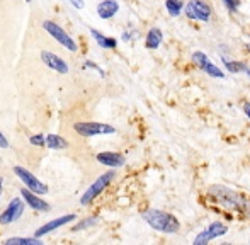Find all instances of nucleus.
Returning a JSON list of instances; mask_svg holds the SVG:
<instances>
[{"instance_id":"6e6552de","label":"nucleus","mask_w":250,"mask_h":245,"mask_svg":"<svg viewBox=\"0 0 250 245\" xmlns=\"http://www.w3.org/2000/svg\"><path fill=\"white\" fill-rule=\"evenodd\" d=\"M228 232V226L221 222H213L208 228H204L203 232L199 233L194 239V245H204L208 242H211L213 239H218V237H223L225 233Z\"/></svg>"},{"instance_id":"5701e85b","label":"nucleus","mask_w":250,"mask_h":245,"mask_svg":"<svg viewBox=\"0 0 250 245\" xmlns=\"http://www.w3.org/2000/svg\"><path fill=\"white\" fill-rule=\"evenodd\" d=\"M29 142H31V145H34V146H46V136L44 135H33L29 138Z\"/></svg>"},{"instance_id":"f3484780","label":"nucleus","mask_w":250,"mask_h":245,"mask_svg":"<svg viewBox=\"0 0 250 245\" xmlns=\"http://www.w3.org/2000/svg\"><path fill=\"white\" fill-rule=\"evenodd\" d=\"M164 41V34H162V31L158 29V27H151L148 31V34H146V48H150V50H157L158 46H160V43Z\"/></svg>"},{"instance_id":"cd10ccee","label":"nucleus","mask_w":250,"mask_h":245,"mask_svg":"<svg viewBox=\"0 0 250 245\" xmlns=\"http://www.w3.org/2000/svg\"><path fill=\"white\" fill-rule=\"evenodd\" d=\"M244 113L247 114V118H249V120H250V102L244 104Z\"/></svg>"},{"instance_id":"393cba45","label":"nucleus","mask_w":250,"mask_h":245,"mask_svg":"<svg viewBox=\"0 0 250 245\" xmlns=\"http://www.w3.org/2000/svg\"><path fill=\"white\" fill-rule=\"evenodd\" d=\"M83 66H85V68H92V70H96V72H99V75H101V77H104V75H105L104 70H102L99 65L92 63V61H85V63H83Z\"/></svg>"},{"instance_id":"c756f323","label":"nucleus","mask_w":250,"mask_h":245,"mask_svg":"<svg viewBox=\"0 0 250 245\" xmlns=\"http://www.w3.org/2000/svg\"><path fill=\"white\" fill-rule=\"evenodd\" d=\"M245 73H247V75L250 77V68H249V66H247V70H245Z\"/></svg>"},{"instance_id":"dca6fc26","label":"nucleus","mask_w":250,"mask_h":245,"mask_svg":"<svg viewBox=\"0 0 250 245\" xmlns=\"http://www.w3.org/2000/svg\"><path fill=\"white\" fill-rule=\"evenodd\" d=\"M90 34H92V38L97 41V44H99L101 48H105V50H112V48L118 46V40H114V38H109V36H104V34H101L99 31L90 29Z\"/></svg>"},{"instance_id":"f8f14e48","label":"nucleus","mask_w":250,"mask_h":245,"mask_svg":"<svg viewBox=\"0 0 250 245\" xmlns=\"http://www.w3.org/2000/svg\"><path fill=\"white\" fill-rule=\"evenodd\" d=\"M21 196H22V199L26 201V204H29L33 209H36V211H48L50 209V204H48L46 201H43V199L40 198V194H36V192H33L31 189H21Z\"/></svg>"},{"instance_id":"6ab92c4d","label":"nucleus","mask_w":250,"mask_h":245,"mask_svg":"<svg viewBox=\"0 0 250 245\" xmlns=\"http://www.w3.org/2000/svg\"><path fill=\"white\" fill-rule=\"evenodd\" d=\"M7 245H41L40 237H33V239H27V237H14V239H7Z\"/></svg>"},{"instance_id":"4be33fe9","label":"nucleus","mask_w":250,"mask_h":245,"mask_svg":"<svg viewBox=\"0 0 250 245\" xmlns=\"http://www.w3.org/2000/svg\"><path fill=\"white\" fill-rule=\"evenodd\" d=\"M225 63V66L228 68V72H231V73H240V72H245L247 70V65L245 63H242V61H230V60H227V58H221Z\"/></svg>"},{"instance_id":"a211bd4d","label":"nucleus","mask_w":250,"mask_h":245,"mask_svg":"<svg viewBox=\"0 0 250 245\" xmlns=\"http://www.w3.org/2000/svg\"><path fill=\"white\" fill-rule=\"evenodd\" d=\"M46 146L51 150H63L68 146V142L58 135H46Z\"/></svg>"},{"instance_id":"7c9ffc66","label":"nucleus","mask_w":250,"mask_h":245,"mask_svg":"<svg viewBox=\"0 0 250 245\" xmlns=\"http://www.w3.org/2000/svg\"><path fill=\"white\" fill-rule=\"evenodd\" d=\"M27 2H31V0H27Z\"/></svg>"},{"instance_id":"b1692460","label":"nucleus","mask_w":250,"mask_h":245,"mask_svg":"<svg viewBox=\"0 0 250 245\" xmlns=\"http://www.w3.org/2000/svg\"><path fill=\"white\" fill-rule=\"evenodd\" d=\"M223 3L228 7V10H231V12H237L238 5H240V0H223Z\"/></svg>"},{"instance_id":"a878e982","label":"nucleus","mask_w":250,"mask_h":245,"mask_svg":"<svg viewBox=\"0 0 250 245\" xmlns=\"http://www.w3.org/2000/svg\"><path fill=\"white\" fill-rule=\"evenodd\" d=\"M0 148H9V142H7V138L3 136L2 131H0Z\"/></svg>"},{"instance_id":"2eb2a0df","label":"nucleus","mask_w":250,"mask_h":245,"mask_svg":"<svg viewBox=\"0 0 250 245\" xmlns=\"http://www.w3.org/2000/svg\"><path fill=\"white\" fill-rule=\"evenodd\" d=\"M119 10V3L116 0H102L97 5V14H99L101 19H111L118 14Z\"/></svg>"},{"instance_id":"1a4fd4ad","label":"nucleus","mask_w":250,"mask_h":245,"mask_svg":"<svg viewBox=\"0 0 250 245\" xmlns=\"http://www.w3.org/2000/svg\"><path fill=\"white\" fill-rule=\"evenodd\" d=\"M24 204H26L24 199L14 198L12 201L9 203V206L5 208V211L0 215V225H10V223H14L17 218H21V215L24 213Z\"/></svg>"},{"instance_id":"bb28decb","label":"nucleus","mask_w":250,"mask_h":245,"mask_svg":"<svg viewBox=\"0 0 250 245\" xmlns=\"http://www.w3.org/2000/svg\"><path fill=\"white\" fill-rule=\"evenodd\" d=\"M70 3H72L75 9H83V5H85V3H83V0H70Z\"/></svg>"},{"instance_id":"ddd939ff","label":"nucleus","mask_w":250,"mask_h":245,"mask_svg":"<svg viewBox=\"0 0 250 245\" xmlns=\"http://www.w3.org/2000/svg\"><path fill=\"white\" fill-rule=\"evenodd\" d=\"M41 60L46 66H50L51 70H55V72L58 73H68V65H66L65 60H62V58L58 57V55L51 53V51H43L41 53Z\"/></svg>"},{"instance_id":"20e7f679","label":"nucleus","mask_w":250,"mask_h":245,"mask_svg":"<svg viewBox=\"0 0 250 245\" xmlns=\"http://www.w3.org/2000/svg\"><path fill=\"white\" fill-rule=\"evenodd\" d=\"M73 129L79 133L80 136H99V135H112L116 133V128L111 124H105V122H96V121H82V122H75Z\"/></svg>"},{"instance_id":"39448f33","label":"nucleus","mask_w":250,"mask_h":245,"mask_svg":"<svg viewBox=\"0 0 250 245\" xmlns=\"http://www.w3.org/2000/svg\"><path fill=\"white\" fill-rule=\"evenodd\" d=\"M43 27H44V31H46V33L53 38V40L58 41V43L62 44V46H65L66 50H70V51L79 50V46H77V43L73 41V38L70 36V34L66 33L63 27H60L56 22H53V20H44Z\"/></svg>"},{"instance_id":"f03ea898","label":"nucleus","mask_w":250,"mask_h":245,"mask_svg":"<svg viewBox=\"0 0 250 245\" xmlns=\"http://www.w3.org/2000/svg\"><path fill=\"white\" fill-rule=\"evenodd\" d=\"M143 218H145V222L148 223L151 228L162 233H170L172 235V233H177L179 228H181V223H179V220L174 215L160 211V209H148L143 215Z\"/></svg>"},{"instance_id":"9d476101","label":"nucleus","mask_w":250,"mask_h":245,"mask_svg":"<svg viewBox=\"0 0 250 245\" xmlns=\"http://www.w3.org/2000/svg\"><path fill=\"white\" fill-rule=\"evenodd\" d=\"M192 60H194L196 65H199V68L203 70L204 73H208L213 79H225V73L221 72V68H218L214 63L209 61L208 55H204L203 51H194L192 53Z\"/></svg>"},{"instance_id":"423d86ee","label":"nucleus","mask_w":250,"mask_h":245,"mask_svg":"<svg viewBox=\"0 0 250 245\" xmlns=\"http://www.w3.org/2000/svg\"><path fill=\"white\" fill-rule=\"evenodd\" d=\"M14 174H16V176L22 181V184L26 185L27 189H31V191L36 192V194L43 196V194H46V192H48V185L44 183H41V181L38 179L33 172H29V170L24 169V167H21V165L14 167Z\"/></svg>"},{"instance_id":"412c9836","label":"nucleus","mask_w":250,"mask_h":245,"mask_svg":"<svg viewBox=\"0 0 250 245\" xmlns=\"http://www.w3.org/2000/svg\"><path fill=\"white\" fill-rule=\"evenodd\" d=\"M97 223H99V216H89V218H83L82 222L77 223L72 228V232H82V230L90 228V226L97 225Z\"/></svg>"},{"instance_id":"7ed1b4c3","label":"nucleus","mask_w":250,"mask_h":245,"mask_svg":"<svg viewBox=\"0 0 250 245\" xmlns=\"http://www.w3.org/2000/svg\"><path fill=\"white\" fill-rule=\"evenodd\" d=\"M114 176H116L114 170H109V172H105V174H102V176L97 177V179L89 185V189L83 192L82 198H80V204H82V206H89L90 203H92L94 199H96L97 196H99L101 192L104 191V189L107 187L109 184H111V181L114 179Z\"/></svg>"},{"instance_id":"4468645a","label":"nucleus","mask_w":250,"mask_h":245,"mask_svg":"<svg viewBox=\"0 0 250 245\" xmlns=\"http://www.w3.org/2000/svg\"><path fill=\"white\" fill-rule=\"evenodd\" d=\"M96 159L101 165L112 167V169H118V167H123L126 163L125 157H123L121 153H116V152H101V153H97Z\"/></svg>"},{"instance_id":"aec40b11","label":"nucleus","mask_w":250,"mask_h":245,"mask_svg":"<svg viewBox=\"0 0 250 245\" xmlns=\"http://www.w3.org/2000/svg\"><path fill=\"white\" fill-rule=\"evenodd\" d=\"M182 7H184L182 0H165V9H167V12L170 14L172 17H177L179 14H181Z\"/></svg>"},{"instance_id":"c85d7f7f","label":"nucleus","mask_w":250,"mask_h":245,"mask_svg":"<svg viewBox=\"0 0 250 245\" xmlns=\"http://www.w3.org/2000/svg\"><path fill=\"white\" fill-rule=\"evenodd\" d=\"M2 184H3V179L0 177V196H2Z\"/></svg>"},{"instance_id":"0eeeda50","label":"nucleus","mask_w":250,"mask_h":245,"mask_svg":"<svg viewBox=\"0 0 250 245\" xmlns=\"http://www.w3.org/2000/svg\"><path fill=\"white\" fill-rule=\"evenodd\" d=\"M186 16L189 19L201 20V22H208L211 19V7L208 5L204 0H191L186 5Z\"/></svg>"},{"instance_id":"9b49d317","label":"nucleus","mask_w":250,"mask_h":245,"mask_svg":"<svg viewBox=\"0 0 250 245\" xmlns=\"http://www.w3.org/2000/svg\"><path fill=\"white\" fill-rule=\"evenodd\" d=\"M77 216L73 215V213H70V215H65V216H60V218H55V220H51V222H48V223H44L43 226H40V228L34 232V237H43V235H48V233H51V232H55V230H58V228H62L63 225H66V223H70V222H73Z\"/></svg>"},{"instance_id":"f257e3e1","label":"nucleus","mask_w":250,"mask_h":245,"mask_svg":"<svg viewBox=\"0 0 250 245\" xmlns=\"http://www.w3.org/2000/svg\"><path fill=\"white\" fill-rule=\"evenodd\" d=\"M208 194L213 196V198L216 199L218 203H221L225 208L235 209V211H238V213H250V203L245 198H242L238 192H235L233 189L214 184V185H209Z\"/></svg>"}]
</instances>
